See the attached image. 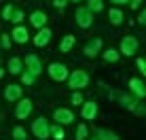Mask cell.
<instances>
[{
  "mask_svg": "<svg viewBox=\"0 0 146 140\" xmlns=\"http://www.w3.org/2000/svg\"><path fill=\"white\" fill-rule=\"evenodd\" d=\"M87 83H89V77H87V72H85V70H74V72L70 74V79H68V85H70L72 89L85 87Z\"/></svg>",
  "mask_w": 146,
  "mask_h": 140,
  "instance_id": "obj_1",
  "label": "cell"
},
{
  "mask_svg": "<svg viewBox=\"0 0 146 140\" xmlns=\"http://www.w3.org/2000/svg\"><path fill=\"white\" fill-rule=\"evenodd\" d=\"M32 132H34V136H36V138L44 140V138H49V134H51V127H49L47 121L40 117V119H36V121L32 123Z\"/></svg>",
  "mask_w": 146,
  "mask_h": 140,
  "instance_id": "obj_2",
  "label": "cell"
},
{
  "mask_svg": "<svg viewBox=\"0 0 146 140\" xmlns=\"http://www.w3.org/2000/svg\"><path fill=\"white\" fill-rule=\"evenodd\" d=\"M76 23L80 28H91V23H93V13L89 11L87 7H80L78 11H76Z\"/></svg>",
  "mask_w": 146,
  "mask_h": 140,
  "instance_id": "obj_3",
  "label": "cell"
},
{
  "mask_svg": "<svg viewBox=\"0 0 146 140\" xmlns=\"http://www.w3.org/2000/svg\"><path fill=\"white\" fill-rule=\"evenodd\" d=\"M138 51V38L135 36H125L121 41V53L123 55H133Z\"/></svg>",
  "mask_w": 146,
  "mask_h": 140,
  "instance_id": "obj_4",
  "label": "cell"
},
{
  "mask_svg": "<svg viewBox=\"0 0 146 140\" xmlns=\"http://www.w3.org/2000/svg\"><path fill=\"white\" fill-rule=\"evenodd\" d=\"M49 74H51L53 81H66L68 79V68L64 64H51L49 66Z\"/></svg>",
  "mask_w": 146,
  "mask_h": 140,
  "instance_id": "obj_5",
  "label": "cell"
},
{
  "mask_svg": "<svg viewBox=\"0 0 146 140\" xmlns=\"http://www.w3.org/2000/svg\"><path fill=\"white\" fill-rule=\"evenodd\" d=\"M26 64H28V70L32 77H36V74H40V70H42V66H40V59L34 55V53H30V55L26 57Z\"/></svg>",
  "mask_w": 146,
  "mask_h": 140,
  "instance_id": "obj_6",
  "label": "cell"
},
{
  "mask_svg": "<svg viewBox=\"0 0 146 140\" xmlns=\"http://www.w3.org/2000/svg\"><path fill=\"white\" fill-rule=\"evenodd\" d=\"M49 41H51V30L49 28H40V32L34 36V45L36 47H44V45H49Z\"/></svg>",
  "mask_w": 146,
  "mask_h": 140,
  "instance_id": "obj_7",
  "label": "cell"
},
{
  "mask_svg": "<svg viewBox=\"0 0 146 140\" xmlns=\"http://www.w3.org/2000/svg\"><path fill=\"white\" fill-rule=\"evenodd\" d=\"M30 113H32V102H30V100H21V102L17 104V111H15L17 119H26Z\"/></svg>",
  "mask_w": 146,
  "mask_h": 140,
  "instance_id": "obj_8",
  "label": "cell"
},
{
  "mask_svg": "<svg viewBox=\"0 0 146 140\" xmlns=\"http://www.w3.org/2000/svg\"><path fill=\"white\" fill-rule=\"evenodd\" d=\"M100 49H102V38H91V41L85 45L83 53H85V55H95Z\"/></svg>",
  "mask_w": 146,
  "mask_h": 140,
  "instance_id": "obj_9",
  "label": "cell"
},
{
  "mask_svg": "<svg viewBox=\"0 0 146 140\" xmlns=\"http://www.w3.org/2000/svg\"><path fill=\"white\" fill-rule=\"evenodd\" d=\"M55 121L57 123H72L74 121V115L70 113V111H66V108H57V111H55Z\"/></svg>",
  "mask_w": 146,
  "mask_h": 140,
  "instance_id": "obj_10",
  "label": "cell"
},
{
  "mask_svg": "<svg viewBox=\"0 0 146 140\" xmlns=\"http://www.w3.org/2000/svg\"><path fill=\"white\" fill-rule=\"evenodd\" d=\"M30 23H32L34 28H44V23H47V15L42 11H34L30 15Z\"/></svg>",
  "mask_w": 146,
  "mask_h": 140,
  "instance_id": "obj_11",
  "label": "cell"
},
{
  "mask_svg": "<svg viewBox=\"0 0 146 140\" xmlns=\"http://www.w3.org/2000/svg\"><path fill=\"white\" fill-rule=\"evenodd\" d=\"M4 98L7 100H19L21 98V87H19V85H9L7 89H4Z\"/></svg>",
  "mask_w": 146,
  "mask_h": 140,
  "instance_id": "obj_12",
  "label": "cell"
},
{
  "mask_svg": "<svg viewBox=\"0 0 146 140\" xmlns=\"http://www.w3.org/2000/svg\"><path fill=\"white\" fill-rule=\"evenodd\" d=\"M80 115H83L85 119H89V121L95 119V115H98V106H95V102H87L83 106V111H80Z\"/></svg>",
  "mask_w": 146,
  "mask_h": 140,
  "instance_id": "obj_13",
  "label": "cell"
},
{
  "mask_svg": "<svg viewBox=\"0 0 146 140\" xmlns=\"http://www.w3.org/2000/svg\"><path fill=\"white\" fill-rule=\"evenodd\" d=\"M129 89L135 93V96H140L142 98L144 93H146V89H144V83L140 81V79H129Z\"/></svg>",
  "mask_w": 146,
  "mask_h": 140,
  "instance_id": "obj_14",
  "label": "cell"
},
{
  "mask_svg": "<svg viewBox=\"0 0 146 140\" xmlns=\"http://www.w3.org/2000/svg\"><path fill=\"white\" fill-rule=\"evenodd\" d=\"M11 36H13L17 43H26V41H28V30H26V28H15Z\"/></svg>",
  "mask_w": 146,
  "mask_h": 140,
  "instance_id": "obj_15",
  "label": "cell"
},
{
  "mask_svg": "<svg viewBox=\"0 0 146 140\" xmlns=\"http://www.w3.org/2000/svg\"><path fill=\"white\" fill-rule=\"evenodd\" d=\"M9 70H11V74H19L21 72V59L19 57H11L9 59Z\"/></svg>",
  "mask_w": 146,
  "mask_h": 140,
  "instance_id": "obj_16",
  "label": "cell"
},
{
  "mask_svg": "<svg viewBox=\"0 0 146 140\" xmlns=\"http://www.w3.org/2000/svg\"><path fill=\"white\" fill-rule=\"evenodd\" d=\"M72 45H74V36H72V34H68V36H64L62 45H59V49H62V53H68L70 49H72Z\"/></svg>",
  "mask_w": 146,
  "mask_h": 140,
  "instance_id": "obj_17",
  "label": "cell"
},
{
  "mask_svg": "<svg viewBox=\"0 0 146 140\" xmlns=\"http://www.w3.org/2000/svg\"><path fill=\"white\" fill-rule=\"evenodd\" d=\"M110 21H112L114 26H119V23L123 21V13H121L119 9H110Z\"/></svg>",
  "mask_w": 146,
  "mask_h": 140,
  "instance_id": "obj_18",
  "label": "cell"
},
{
  "mask_svg": "<svg viewBox=\"0 0 146 140\" xmlns=\"http://www.w3.org/2000/svg\"><path fill=\"white\" fill-rule=\"evenodd\" d=\"M104 59H106V62H119V51L117 49H108V51L104 53Z\"/></svg>",
  "mask_w": 146,
  "mask_h": 140,
  "instance_id": "obj_19",
  "label": "cell"
},
{
  "mask_svg": "<svg viewBox=\"0 0 146 140\" xmlns=\"http://www.w3.org/2000/svg\"><path fill=\"white\" fill-rule=\"evenodd\" d=\"M89 11H95V13H100V11H102V9H104V4H102V0H89Z\"/></svg>",
  "mask_w": 146,
  "mask_h": 140,
  "instance_id": "obj_20",
  "label": "cell"
},
{
  "mask_svg": "<svg viewBox=\"0 0 146 140\" xmlns=\"http://www.w3.org/2000/svg\"><path fill=\"white\" fill-rule=\"evenodd\" d=\"M98 136H102V138H98V140H119L114 134H110V132H104V129H100L98 132Z\"/></svg>",
  "mask_w": 146,
  "mask_h": 140,
  "instance_id": "obj_21",
  "label": "cell"
},
{
  "mask_svg": "<svg viewBox=\"0 0 146 140\" xmlns=\"http://www.w3.org/2000/svg\"><path fill=\"white\" fill-rule=\"evenodd\" d=\"M51 132H53L55 140H64V138H66V134H64V129H59L57 125H55V127H51Z\"/></svg>",
  "mask_w": 146,
  "mask_h": 140,
  "instance_id": "obj_22",
  "label": "cell"
},
{
  "mask_svg": "<svg viewBox=\"0 0 146 140\" xmlns=\"http://www.w3.org/2000/svg\"><path fill=\"white\" fill-rule=\"evenodd\" d=\"M11 21H13V23H21V21H23V13H21V11H13Z\"/></svg>",
  "mask_w": 146,
  "mask_h": 140,
  "instance_id": "obj_23",
  "label": "cell"
},
{
  "mask_svg": "<svg viewBox=\"0 0 146 140\" xmlns=\"http://www.w3.org/2000/svg\"><path fill=\"white\" fill-rule=\"evenodd\" d=\"M13 11H15V9L11 7V4H7V7L2 9V17H4V19H9V21H11V15H13Z\"/></svg>",
  "mask_w": 146,
  "mask_h": 140,
  "instance_id": "obj_24",
  "label": "cell"
},
{
  "mask_svg": "<svg viewBox=\"0 0 146 140\" xmlns=\"http://www.w3.org/2000/svg\"><path fill=\"white\" fill-rule=\"evenodd\" d=\"M13 136L17 140H23V138H26V129H23V127H15L13 129Z\"/></svg>",
  "mask_w": 146,
  "mask_h": 140,
  "instance_id": "obj_25",
  "label": "cell"
},
{
  "mask_svg": "<svg viewBox=\"0 0 146 140\" xmlns=\"http://www.w3.org/2000/svg\"><path fill=\"white\" fill-rule=\"evenodd\" d=\"M85 136H87V127L78 125V129H76V140H85Z\"/></svg>",
  "mask_w": 146,
  "mask_h": 140,
  "instance_id": "obj_26",
  "label": "cell"
},
{
  "mask_svg": "<svg viewBox=\"0 0 146 140\" xmlns=\"http://www.w3.org/2000/svg\"><path fill=\"white\" fill-rule=\"evenodd\" d=\"M21 81L26 83V85H32V83H34V77H32L30 72H23V74H21Z\"/></svg>",
  "mask_w": 146,
  "mask_h": 140,
  "instance_id": "obj_27",
  "label": "cell"
},
{
  "mask_svg": "<svg viewBox=\"0 0 146 140\" xmlns=\"http://www.w3.org/2000/svg\"><path fill=\"white\" fill-rule=\"evenodd\" d=\"M72 104H83V96L80 93H72Z\"/></svg>",
  "mask_w": 146,
  "mask_h": 140,
  "instance_id": "obj_28",
  "label": "cell"
},
{
  "mask_svg": "<svg viewBox=\"0 0 146 140\" xmlns=\"http://www.w3.org/2000/svg\"><path fill=\"white\" fill-rule=\"evenodd\" d=\"M138 68H140V72H142V74H146V64H144L142 57H138Z\"/></svg>",
  "mask_w": 146,
  "mask_h": 140,
  "instance_id": "obj_29",
  "label": "cell"
},
{
  "mask_svg": "<svg viewBox=\"0 0 146 140\" xmlns=\"http://www.w3.org/2000/svg\"><path fill=\"white\" fill-rule=\"evenodd\" d=\"M2 47H11V38H9V34L2 36Z\"/></svg>",
  "mask_w": 146,
  "mask_h": 140,
  "instance_id": "obj_30",
  "label": "cell"
},
{
  "mask_svg": "<svg viewBox=\"0 0 146 140\" xmlns=\"http://www.w3.org/2000/svg\"><path fill=\"white\" fill-rule=\"evenodd\" d=\"M129 4H131V9H138L142 4V0H129Z\"/></svg>",
  "mask_w": 146,
  "mask_h": 140,
  "instance_id": "obj_31",
  "label": "cell"
},
{
  "mask_svg": "<svg viewBox=\"0 0 146 140\" xmlns=\"http://www.w3.org/2000/svg\"><path fill=\"white\" fill-rule=\"evenodd\" d=\"M55 7H66V4H68V0H55Z\"/></svg>",
  "mask_w": 146,
  "mask_h": 140,
  "instance_id": "obj_32",
  "label": "cell"
},
{
  "mask_svg": "<svg viewBox=\"0 0 146 140\" xmlns=\"http://www.w3.org/2000/svg\"><path fill=\"white\" fill-rule=\"evenodd\" d=\"M138 21H140V23H146V13H144V11H142V13H140V17H138Z\"/></svg>",
  "mask_w": 146,
  "mask_h": 140,
  "instance_id": "obj_33",
  "label": "cell"
},
{
  "mask_svg": "<svg viewBox=\"0 0 146 140\" xmlns=\"http://www.w3.org/2000/svg\"><path fill=\"white\" fill-rule=\"evenodd\" d=\"M112 2H114V4H127L129 0H112Z\"/></svg>",
  "mask_w": 146,
  "mask_h": 140,
  "instance_id": "obj_34",
  "label": "cell"
},
{
  "mask_svg": "<svg viewBox=\"0 0 146 140\" xmlns=\"http://www.w3.org/2000/svg\"><path fill=\"white\" fill-rule=\"evenodd\" d=\"M2 74H4V70H2V68H0V77H2Z\"/></svg>",
  "mask_w": 146,
  "mask_h": 140,
  "instance_id": "obj_35",
  "label": "cell"
},
{
  "mask_svg": "<svg viewBox=\"0 0 146 140\" xmlns=\"http://www.w3.org/2000/svg\"><path fill=\"white\" fill-rule=\"evenodd\" d=\"M72 2H83V0H72Z\"/></svg>",
  "mask_w": 146,
  "mask_h": 140,
  "instance_id": "obj_36",
  "label": "cell"
}]
</instances>
